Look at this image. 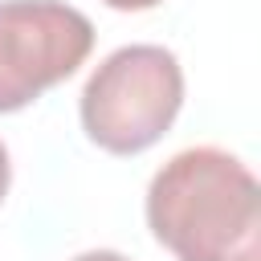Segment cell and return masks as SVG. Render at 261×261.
I'll list each match as a JSON object with an SVG mask.
<instances>
[{"instance_id":"cell-1","label":"cell","mask_w":261,"mask_h":261,"mask_svg":"<svg viewBox=\"0 0 261 261\" xmlns=\"http://www.w3.org/2000/svg\"><path fill=\"white\" fill-rule=\"evenodd\" d=\"M147 224L175 261H261L257 179L220 147H188L155 171Z\"/></svg>"},{"instance_id":"cell-2","label":"cell","mask_w":261,"mask_h":261,"mask_svg":"<svg viewBox=\"0 0 261 261\" xmlns=\"http://www.w3.org/2000/svg\"><path fill=\"white\" fill-rule=\"evenodd\" d=\"M184 102V73L163 45L114 49L82 90V126L110 155H139L163 139Z\"/></svg>"},{"instance_id":"cell-3","label":"cell","mask_w":261,"mask_h":261,"mask_svg":"<svg viewBox=\"0 0 261 261\" xmlns=\"http://www.w3.org/2000/svg\"><path fill=\"white\" fill-rule=\"evenodd\" d=\"M94 49V24L65 0H0V114L37 102Z\"/></svg>"},{"instance_id":"cell-4","label":"cell","mask_w":261,"mask_h":261,"mask_svg":"<svg viewBox=\"0 0 261 261\" xmlns=\"http://www.w3.org/2000/svg\"><path fill=\"white\" fill-rule=\"evenodd\" d=\"M102 4H110V8H118V12H143V8H155V4H163V0H102Z\"/></svg>"},{"instance_id":"cell-5","label":"cell","mask_w":261,"mask_h":261,"mask_svg":"<svg viewBox=\"0 0 261 261\" xmlns=\"http://www.w3.org/2000/svg\"><path fill=\"white\" fill-rule=\"evenodd\" d=\"M73 261H126V257L114 253V249H90V253H82V257H73Z\"/></svg>"},{"instance_id":"cell-6","label":"cell","mask_w":261,"mask_h":261,"mask_svg":"<svg viewBox=\"0 0 261 261\" xmlns=\"http://www.w3.org/2000/svg\"><path fill=\"white\" fill-rule=\"evenodd\" d=\"M8 179H12V163H8V151H4V143H0V200L8 196Z\"/></svg>"}]
</instances>
